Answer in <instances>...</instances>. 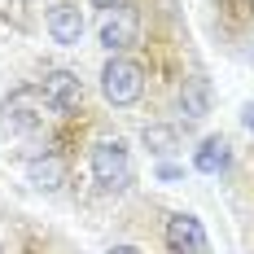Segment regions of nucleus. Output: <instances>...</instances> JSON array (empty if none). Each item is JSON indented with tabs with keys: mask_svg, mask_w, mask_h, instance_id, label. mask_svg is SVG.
<instances>
[{
	"mask_svg": "<svg viewBox=\"0 0 254 254\" xmlns=\"http://www.w3.org/2000/svg\"><path fill=\"white\" fill-rule=\"evenodd\" d=\"M180 176H184V171L171 167V162H162V167H158V180H180Z\"/></svg>",
	"mask_w": 254,
	"mask_h": 254,
	"instance_id": "f8f14e48",
	"label": "nucleus"
},
{
	"mask_svg": "<svg viewBox=\"0 0 254 254\" xmlns=\"http://www.w3.org/2000/svg\"><path fill=\"white\" fill-rule=\"evenodd\" d=\"M145 145L153 153H171L176 149V131L171 127H145Z\"/></svg>",
	"mask_w": 254,
	"mask_h": 254,
	"instance_id": "9b49d317",
	"label": "nucleus"
},
{
	"mask_svg": "<svg viewBox=\"0 0 254 254\" xmlns=\"http://www.w3.org/2000/svg\"><path fill=\"white\" fill-rule=\"evenodd\" d=\"M101 92H105L110 105H136L140 92H145V66L114 53L105 62V70H101Z\"/></svg>",
	"mask_w": 254,
	"mask_h": 254,
	"instance_id": "f257e3e1",
	"label": "nucleus"
},
{
	"mask_svg": "<svg viewBox=\"0 0 254 254\" xmlns=\"http://www.w3.org/2000/svg\"><path fill=\"white\" fill-rule=\"evenodd\" d=\"M180 105H184V114H189V119H202L206 105H210L206 79H184V88H180Z\"/></svg>",
	"mask_w": 254,
	"mask_h": 254,
	"instance_id": "9d476101",
	"label": "nucleus"
},
{
	"mask_svg": "<svg viewBox=\"0 0 254 254\" xmlns=\"http://www.w3.org/2000/svg\"><path fill=\"white\" fill-rule=\"evenodd\" d=\"M92 180L101 193H123L131 184V158L123 140H97L92 145Z\"/></svg>",
	"mask_w": 254,
	"mask_h": 254,
	"instance_id": "f03ea898",
	"label": "nucleus"
},
{
	"mask_svg": "<svg viewBox=\"0 0 254 254\" xmlns=\"http://www.w3.org/2000/svg\"><path fill=\"white\" fill-rule=\"evenodd\" d=\"M193 167H197L202 176H215L219 167H228V140H224V136H206L197 158H193Z\"/></svg>",
	"mask_w": 254,
	"mask_h": 254,
	"instance_id": "1a4fd4ad",
	"label": "nucleus"
},
{
	"mask_svg": "<svg viewBox=\"0 0 254 254\" xmlns=\"http://www.w3.org/2000/svg\"><path fill=\"white\" fill-rule=\"evenodd\" d=\"M97 35H101V44H105L110 53L131 49V44H136V35H140V13L123 0V4H114V9H105V13H101Z\"/></svg>",
	"mask_w": 254,
	"mask_h": 254,
	"instance_id": "20e7f679",
	"label": "nucleus"
},
{
	"mask_svg": "<svg viewBox=\"0 0 254 254\" xmlns=\"http://www.w3.org/2000/svg\"><path fill=\"white\" fill-rule=\"evenodd\" d=\"M44 26H49V35L57 44H79V35H83V13H79L75 4H53Z\"/></svg>",
	"mask_w": 254,
	"mask_h": 254,
	"instance_id": "0eeeda50",
	"label": "nucleus"
},
{
	"mask_svg": "<svg viewBox=\"0 0 254 254\" xmlns=\"http://www.w3.org/2000/svg\"><path fill=\"white\" fill-rule=\"evenodd\" d=\"M40 92L49 97V105L57 110V114H70V110L83 105V79H79L75 70H49Z\"/></svg>",
	"mask_w": 254,
	"mask_h": 254,
	"instance_id": "39448f33",
	"label": "nucleus"
},
{
	"mask_svg": "<svg viewBox=\"0 0 254 254\" xmlns=\"http://www.w3.org/2000/svg\"><path fill=\"white\" fill-rule=\"evenodd\" d=\"M167 246L176 254H210L206 228H202V219H193V215H171L167 219Z\"/></svg>",
	"mask_w": 254,
	"mask_h": 254,
	"instance_id": "423d86ee",
	"label": "nucleus"
},
{
	"mask_svg": "<svg viewBox=\"0 0 254 254\" xmlns=\"http://www.w3.org/2000/svg\"><path fill=\"white\" fill-rule=\"evenodd\" d=\"M92 4H101V9H114V4H123V0H92Z\"/></svg>",
	"mask_w": 254,
	"mask_h": 254,
	"instance_id": "2eb2a0df",
	"label": "nucleus"
},
{
	"mask_svg": "<svg viewBox=\"0 0 254 254\" xmlns=\"http://www.w3.org/2000/svg\"><path fill=\"white\" fill-rule=\"evenodd\" d=\"M241 123H246V127L254 131V105H246V114H241Z\"/></svg>",
	"mask_w": 254,
	"mask_h": 254,
	"instance_id": "ddd939ff",
	"label": "nucleus"
},
{
	"mask_svg": "<svg viewBox=\"0 0 254 254\" xmlns=\"http://www.w3.org/2000/svg\"><path fill=\"white\" fill-rule=\"evenodd\" d=\"M105 254H140L136 246H114V250H105Z\"/></svg>",
	"mask_w": 254,
	"mask_h": 254,
	"instance_id": "4468645a",
	"label": "nucleus"
},
{
	"mask_svg": "<svg viewBox=\"0 0 254 254\" xmlns=\"http://www.w3.org/2000/svg\"><path fill=\"white\" fill-rule=\"evenodd\" d=\"M49 114H57V110L49 105L44 92H35V88H18V92H9V101H4V131L31 136V131H40V127L49 123Z\"/></svg>",
	"mask_w": 254,
	"mask_h": 254,
	"instance_id": "7ed1b4c3",
	"label": "nucleus"
},
{
	"mask_svg": "<svg viewBox=\"0 0 254 254\" xmlns=\"http://www.w3.org/2000/svg\"><path fill=\"white\" fill-rule=\"evenodd\" d=\"M26 180H31L35 189H44V193H57V189L66 184V162H62V158H53V153L31 158V162H26Z\"/></svg>",
	"mask_w": 254,
	"mask_h": 254,
	"instance_id": "6e6552de",
	"label": "nucleus"
}]
</instances>
